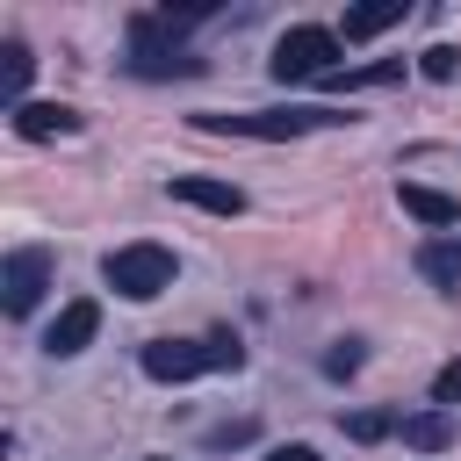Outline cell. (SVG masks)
I'll list each match as a JSON object with an SVG mask.
<instances>
[{
	"label": "cell",
	"mask_w": 461,
	"mask_h": 461,
	"mask_svg": "<svg viewBox=\"0 0 461 461\" xmlns=\"http://www.w3.org/2000/svg\"><path fill=\"white\" fill-rule=\"evenodd\" d=\"M29 65H36V58H29V43H14V36H7V43H0V94H7V101L29 86Z\"/></svg>",
	"instance_id": "13"
},
{
	"label": "cell",
	"mask_w": 461,
	"mask_h": 461,
	"mask_svg": "<svg viewBox=\"0 0 461 461\" xmlns=\"http://www.w3.org/2000/svg\"><path fill=\"white\" fill-rule=\"evenodd\" d=\"M396 202H403V216H418V223H432V230H447V223L461 216V202H454V194L418 187V180H403V187H396Z\"/></svg>",
	"instance_id": "9"
},
{
	"label": "cell",
	"mask_w": 461,
	"mask_h": 461,
	"mask_svg": "<svg viewBox=\"0 0 461 461\" xmlns=\"http://www.w3.org/2000/svg\"><path fill=\"white\" fill-rule=\"evenodd\" d=\"M353 367H360V346H353V339H346V346H331V353H324V375H353Z\"/></svg>",
	"instance_id": "17"
},
{
	"label": "cell",
	"mask_w": 461,
	"mask_h": 461,
	"mask_svg": "<svg viewBox=\"0 0 461 461\" xmlns=\"http://www.w3.org/2000/svg\"><path fill=\"white\" fill-rule=\"evenodd\" d=\"M166 187H173V202H194V209H209V216H238V209H245V187H230V180H202V173H173Z\"/></svg>",
	"instance_id": "6"
},
{
	"label": "cell",
	"mask_w": 461,
	"mask_h": 461,
	"mask_svg": "<svg viewBox=\"0 0 461 461\" xmlns=\"http://www.w3.org/2000/svg\"><path fill=\"white\" fill-rule=\"evenodd\" d=\"M238 360H245V346L230 331H216V339H151L144 346V375L151 382H194V375L238 367Z\"/></svg>",
	"instance_id": "1"
},
{
	"label": "cell",
	"mask_w": 461,
	"mask_h": 461,
	"mask_svg": "<svg viewBox=\"0 0 461 461\" xmlns=\"http://www.w3.org/2000/svg\"><path fill=\"white\" fill-rule=\"evenodd\" d=\"M403 439H411L418 454H439V447L454 439V425H447V411H418V418H403Z\"/></svg>",
	"instance_id": "12"
},
{
	"label": "cell",
	"mask_w": 461,
	"mask_h": 461,
	"mask_svg": "<svg viewBox=\"0 0 461 461\" xmlns=\"http://www.w3.org/2000/svg\"><path fill=\"white\" fill-rule=\"evenodd\" d=\"M94 331H101V303H86V295H79V303H65V310H58V324L43 331V346L65 360V353H79Z\"/></svg>",
	"instance_id": "8"
},
{
	"label": "cell",
	"mask_w": 461,
	"mask_h": 461,
	"mask_svg": "<svg viewBox=\"0 0 461 461\" xmlns=\"http://www.w3.org/2000/svg\"><path fill=\"white\" fill-rule=\"evenodd\" d=\"M331 58H339V36H331V29H288L267 65H274V79L295 86V79H331V72H339Z\"/></svg>",
	"instance_id": "4"
},
{
	"label": "cell",
	"mask_w": 461,
	"mask_h": 461,
	"mask_svg": "<svg viewBox=\"0 0 461 461\" xmlns=\"http://www.w3.org/2000/svg\"><path fill=\"white\" fill-rule=\"evenodd\" d=\"M43 288H50V252L43 245H22V252L0 259V310L7 317H29Z\"/></svg>",
	"instance_id": "5"
},
{
	"label": "cell",
	"mask_w": 461,
	"mask_h": 461,
	"mask_svg": "<svg viewBox=\"0 0 461 461\" xmlns=\"http://www.w3.org/2000/svg\"><path fill=\"white\" fill-rule=\"evenodd\" d=\"M418 72H425V79H454V72H461V50H454V43H432V50L418 58Z\"/></svg>",
	"instance_id": "15"
},
{
	"label": "cell",
	"mask_w": 461,
	"mask_h": 461,
	"mask_svg": "<svg viewBox=\"0 0 461 461\" xmlns=\"http://www.w3.org/2000/svg\"><path fill=\"white\" fill-rule=\"evenodd\" d=\"M454 403H461V360H447L432 375V411H454Z\"/></svg>",
	"instance_id": "16"
},
{
	"label": "cell",
	"mask_w": 461,
	"mask_h": 461,
	"mask_svg": "<svg viewBox=\"0 0 461 461\" xmlns=\"http://www.w3.org/2000/svg\"><path fill=\"white\" fill-rule=\"evenodd\" d=\"M396 22H403V0H367V7H346V43H367V36L396 29Z\"/></svg>",
	"instance_id": "10"
},
{
	"label": "cell",
	"mask_w": 461,
	"mask_h": 461,
	"mask_svg": "<svg viewBox=\"0 0 461 461\" xmlns=\"http://www.w3.org/2000/svg\"><path fill=\"white\" fill-rule=\"evenodd\" d=\"M72 130H79V115L65 101H14V137L43 144V137H72Z\"/></svg>",
	"instance_id": "7"
},
{
	"label": "cell",
	"mask_w": 461,
	"mask_h": 461,
	"mask_svg": "<svg viewBox=\"0 0 461 461\" xmlns=\"http://www.w3.org/2000/svg\"><path fill=\"white\" fill-rule=\"evenodd\" d=\"M101 274H108V288H115V295L151 303V295H166V288H173V252H166V245H151V238H137V245H115V252L101 259Z\"/></svg>",
	"instance_id": "2"
},
{
	"label": "cell",
	"mask_w": 461,
	"mask_h": 461,
	"mask_svg": "<svg viewBox=\"0 0 461 461\" xmlns=\"http://www.w3.org/2000/svg\"><path fill=\"white\" fill-rule=\"evenodd\" d=\"M317 122H353V115H331V108H288V115H194V130L209 137H259V144H281V137H303Z\"/></svg>",
	"instance_id": "3"
},
{
	"label": "cell",
	"mask_w": 461,
	"mask_h": 461,
	"mask_svg": "<svg viewBox=\"0 0 461 461\" xmlns=\"http://www.w3.org/2000/svg\"><path fill=\"white\" fill-rule=\"evenodd\" d=\"M267 461H317V447H274Z\"/></svg>",
	"instance_id": "18"
},
{
	"label": "cell",
	"mask_w": 461,
	"mask_h": 461,
	"mask_svg": "<svg viewBox=\"0 0 461 461\" xmlns=\"http://www.w3.org/2000/svg\"><path fill=\"white\" fill-rule=\"evenodd\" d=\"M418 274L439 281V288H454V281H461V238H432V245L418 252Z\"/></svg>",
	"instance_id": "11"
},
{
	"label": "cell",
	"mask_w": 461,
	"mask_h": 461,
	"mask_svg": "<svg viewBox=\"0 0 461 461\" xmlns=\"http://www.w3.org/2000/svg\"><path fill=\"white\" fill-rule=\"evenodd\" d=\"M346 432H353L360 447H375V439H389V432H396V418H389V411H353V418H346Z\"/></svg>",
	"instance_id": "14"
}]
</instances>
